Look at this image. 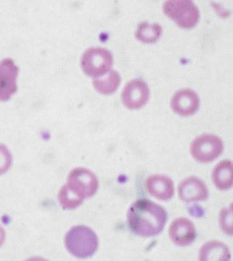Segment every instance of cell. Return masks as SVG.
Returning a JSON list of instances; mask_svg holds the SVG:
<instances>
[{
	"mask_svg": "<svg viewBox=\"0 0 233 261\" xmlns=\"http://www.w3.org/2000/svg\"><path fill=\"white\" fill-rule=\"evenodd\" d=\"M167 213L164 208L148 199H139L127 212V223L135 234L142 237L159 234L164 229Z\"/></svg>",
	"mask_w": 233,
	"mask_h": 261,
	"instance_id": "6da1fadb",
	"label": "cell"
},
{
	"mask_svg": "<svg viewBox=\"0 0 233 261\" xmlns=\"http://www.w3.org/2000/svg\"><path fill=\"white\" fill-rule=\"evenodd\" d=\"M65 244L72 255L83 259L95 253L98 239L92 229L85 226H77L72 227L66 234Z\"/></svg>",
	"mask_w": 233,
	"mask_h": 261,
	"instance_id": "7a4b0ae2",
	"label": "cell"
},
{
	"mask_svg": "<svg viewBox=\"0 0 233 261\" xmlns=\"http://www.w3.org/2000/svg\"><path fill=\"white\" fill-rule=\"evenodd\" d=\"M66 188L83 201L95 195L98 189V179L95 174L87 169L76 168L69 173Z\"/></svg>",
	"mask_w": 233,
	"mask_h": 261,
	"instance_id": "3957f363",
	"label": "cell"
},
{
	"mask_svg": "<svg viewBox=\"0 0 233 261\" xmlns=\"http://www.w3.org/2000/svg\"><path fill=\"white\" fill-rule=\"evenodd\" d=\"M163 9L168 17L184 29L195 27L200 16L198 7L191 1H167Z\"/></svg>",
	"mask_w": 233,
	"mask_h": 261,
	"instance_id": "277c9868",
	"label": "cell"
},
{
	"mask_svg": "<svg viewBox=\"0 0 233 261\" xmlns=\"http://www.w3.org/2000/svg\"><path fill=\"white\" fill-rule=\"evenodd\" d=\"M113 62V55L107 49L90 48L83 55L81 65L88 76L98 77L110 70Z\"/></svg>",
	"mask_w": 233,
	"mask_h": 261,
	"instance_id": "5b68a950",
	"label": "cell"
},
{
	"mask_svg": "<svg viewBox=\"0 0 233 261\" xmlns=\"http://www.w3.org/2000/svg\"><path fill=\"white\" fill-rule=\"evenodd\" d=\"M191 153L201 163L212 162L223 151V143L217 136L205 134L196 138L191 145Z\"/></svg>",
	"mask_w": 233,
	"mask_h": 261,
	"instance_id": "8992f818",
	"label": "cell"
},
{
	"mask_svg": "<svg viewBox=\"0 0 233 261\" xmlns=\"http://www.w3.org/2000/svg\"><path fill=\"white\" fill-rule=\"evenodd\" d=\"M149 90L145 82L133 80L127 83L121 94L123 103L130 110H137L148 102Z\"/></svg>",
	"mask_w": 233,
	"mask_h": 261,
	"instance_id": "52a82bcc",
	"label": "cell"
},
{
	"mask_svg": "<svg viewBox=\"0 0 233 261\" xmlns=\"http://www.w3.org/2000/svg\"><path fill=\"white\" fill-rule=\"evenodd\" d=\"M18 68L10 58L0 62V101H8L17 91Z\"/></svg>",
	"mask_w": 233,
	"mask_h": 261,
	"instance_id": "ba28073f",
	"label": "cell"
},
{
	"mask_svg": "<svg viewBox=\"0 0 233 261\" xmlns=\"http://www.w3.org/2000/svg\"><path fill=\"white\" fill-rule=\"evenodd\" d=\"M199 98L195 91L191 89L177 91L171 99L172 109L177 115L188 116L193 115L198 110Z\"/></svg>",
	"mask_w": 233,
	"mask_h": 261,
	"instance_id": "9c48e42d",
	"label": "cell"
},
{
	"mask_svg": "<svg viewBox=\"0 0 233 261\" xmlns=\"http://www.w3.org/2000/svg\"><path fill=\"white\" fill-rule=\"evenodd\" d=\"M169 234L171 240L177 246H187L192 244L196 238L195 226L189 219H176L172 222Z\"/></svg>",
	"mask_w": 233,
	"mask_h": 261,
	"instance_id": "30bf717a",
	"label": "cell"
},
{
	"mask_svg": "<svg viewBox=\"0 0 233 261\" xmlns=\"http://www.w3.org/2000/svg\"><path fill=\"white\" fill-rule=\"evenodd\" d=\"M178 194L182 201L192 202L207 199L208 191L206 186L201 180L195 177H190L180 183Z\"/></svg>",
	"mask_w": 233,
	"mask_h": 261,
	"instance_id": "8fae6325",
	"label": "cell"
},
{
	"mask_svg": "<svg viewBox=\"0 0 233 261\" xmlns=\"http://www.w3.org/2000/svg\"><path fill=\"white\" fill-rule=\"evenodd\" d=\"M146 188L151 196L162 201H168L173 197L174 188L173 180L163 175L149 176L146 181Z\"/></svg>",
	"mask_w": 233,
	"mask_h": 261,
	"instance_id": "7c38bea8",
	"label": "cell"
},
{
	"mask_svg": "<svg viewBox=\"0 0 233 261\" xmlns=\"http://www.w3.org/2000/svg\"><path fill=\"white\" fill-rule=\"evenodd\" d=\"M233 165L231 161L223 160L213 169V181L218 190L225 191L231 188L233 183Z\"/></svg>",
	"mask_w": 233,
	"mask_h": 261,
	"instance_id": "4fadbf2b",
	"label": "cell"
},
{
	"mask_svg": "<svg viewBox=\"0 0 233 261\" xmlns=\"http://www.w3.org/2000/svg\"><path fill=\"white\" fill-rule=\"evenodd\" d=\"M231 257L229 249L223 243L210 241L204 244L199 251L201 260H227Z\"/></svg>",
	"mask_w": 233,
	"mask_h": 261,
	"instance_id": "5bb4252c",
	"label": "cell"
},
{
	"mask_svg": "<svg viewBox=\"0 0 233 261\" xmlns=\"http://www.w3.org/2000/svg\"><path fill=\"white\" fill-rule=\"evenodd\" d=\"M121 83V77L117 71L112 70L106 77L93 80V85L98 92L111 94L117 90Z\"/></svg>",
	"mask_w": 233,
	"mask_h": 261,
	"instance_id": "9a60e30c",
	"label": "cell"
},
{
	"mask_svg": "<svg viewBox=\"0 0 233 261\" xmlns=\"http://www.w3.org/2000/svg\"><path fill=\"white\" fill-rule=\"evenodd\" d=\"M162 33V28L159 24L143 22L138 25L136 37L142 42L151 43L157 41Z\"/></svg>",
	"mask_w": 233,
	"mask_h": 261,
	"instance_id": "2e32d148",
	"label": "cell"
},
{
	"mask_svg": "<svg viewBox=\"0 0 233 261\" xmlns=\"http://www.w3.org/2000/svg\"><path fill=\"white\" fill-rule=\"evenodd\" d=\"M60 204L65 209L73 210L82 203V200L77 198L73 194L69 192L65 186H64L58 194Z\"/></svg>",
	"mask_w": 233,
	"mask_h": 261,
	"instance_id": "e0dca14e",
	"label": "cell"
},
{
	"mask_svg": "<svg viewBox=\"0 0 233 261\" xmlns=\"http://www.w3.org/2000/svg\"><path fill=\"white\" fill-rule=\"evenodd\" d=\"M224 209L220 213V221L222 229L227 234H232V208Z\"/></svg>",
	"mask_w": 233,
	"mask_h": 261,
	"instance_id": "ac0fdd59",
	"label": "cell"
},
{
	"mask_svg": "<svg viewBox=\"0 0 233 261\" xmlns=\"http://www.w3.org/2000/svg\"><path fill=\"white\" fill-rule=\"evenodd\" d=\"M12 158L8 150L4 146L0 145V174L4 173L9 168Z\"/></svg>",
	"mask_w": 233,
	"mask_h": 261,
	"instance_id": "d6986e66",
	"label": "cell"
}]
</instances>
